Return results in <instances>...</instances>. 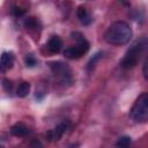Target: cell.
Masks as SVG:
<instances>
[{"instance_id": "obj_1", "label": "cell", "mask_w": 148, "mask_h": 148, "mask_svg": "<svg viewBox=\"0 0 148 148\" xmlns=\"http://www.w3.org/2000/svg\"><path fill=\"white\" fill-rule=\"evenodd\" d=\"M133 35L132 28L124 21L113 22L104 34V39L111 45H124L130 42Z\"/></svg>"}, {"instance_id": "obj_2", "label": "cell", "mask_w": 148, "mask_h": 148, "mask_svg": "<svg viewBox=\"0 0 148 148\" xmlns=\"http://www.w3.org/2000/svg\"><path fill=\"white\" fill-rule=\"evenodd\" d=\"M146 46H147L146 37H141V38L136 39L130 46V49L127 50L126 54L124 56V58H123V60L120 62L121 67L125 68V69H131V68L135 67L138 65V62H139V60H140Z\"/></svg>"}, {"instance_id": "obj_3", "label": "cell", "mask_w": 148, "mask_h": 148, "mask_svg": "<svg viewBox=\"0 0 148 148\" xmlns=\"http://www.w3.org/2000/svg\"><path fill=\"white\" fill-rule=\"evenodd\" d=\"M130 117L135 123H146L148 119V94L139 95L130 110Z\"/></svg>"}, {"instance_id": "obj_4", "label": "cell", "mask_w": 148, "mask_h": 148, "mask_svg": "<svg viewBox=\"0 0 148 148\" xmlns=\"http://www.w3.org/2000/svg\"><path fill=\"white\" fill-rule=\"evenodd\" d=\"M76 39H77L76 45L69 46V47L65 49V51H64V56L68 59H79L89 50L90 45L82 36L80 38H76Z\"/></svg>"}, {"instance_id": "obj_5", "label": "cell", "mask_w": 148, "mask_h": 148, "mask_svg": "<svg viewBox=\"0 0 148 148\" xmlns=\"http://www.w3.org/2000/svg\"><path fill=\"white\" fill-rule=\"evenodd\" d=\"M68 126H69V123L66 120V121L60 123L56 128L51 130L49 132V139H50V141H58L62 136V134L66 132V130L68 128Z\"/></svg>"}, {"instance_id": "obj_6", "label": "cell", "mask_w": 148, "mask_h": 148, "mask_svg": "<svg viewBox=\"0 0 148 148\" xmlns=\"http://www.w3.org/2000/svg\"><path fill=\"white\" fill-rule=\"evenodd\" d=\"M14 64V54L12 52H3L0 57V72L5 73L13 67Z\"/></svg>"}, {"instance_id": "obj_7", "label": "cell", "mask_w": 148, "mask_h": 148, "mask_svg": "<svg viewBox=\"0 0 148 148\" xmlns=\"http://www.w3.org/2000/svg\"><path fill=\"white\" fill-rule=\"evenodd\" d=\"M50 67H51V71L53 74H57V75H60L62 77L65 76H68L69 75V67L67 66V64H64L61 61H54V62H51L50 64Z\"/></svg>"}, {"instance_id": "obj_8", "label": "cell", "mask_w": 148, "mask_h": 148, "mask_svg": "<svg viewBox=\"0 0 148 148\" xmlns=\"http://www.w3.org/2000/svg\"><path fill=\"white\" fill-rule=\"evenodd\" d=\"M10 133H12L14 136L21 138V136H25L27 134H29V133H30V130H29L23 123H16L15 125L12 126Z\"/></svg>"}, {"instance_id": "obj_9", "label": "cell", "mask_w": 148, "mask_h": 148, "mask_svg": "<svg viewBox=\"0 0 148 148\" xmlns=\"http://www.w3.org/2000/svg\"><path fill=\"white\" fill-rule=\"evenodd\" d=\"M76 15H77V18L80 20V22H81L82 24H84V25L90 24L91 21H92V18H91L90 14L88 13L87 8L83 7V6H80V7L77 8V10H76Z\"/></svg>"}, {"instance_id": "obj_10", "label": "cell", "mask_w": 148, "mask_h": 148, "mask_svg": "<svg viewBox=\"0 0 148 148\" xmlns=\"http://www.w3.org/2000/svg\"><path fill=\"white\" fill-rule=\"evenodd\" d=\"M62 47V40L58 36H52L47 42V49L52 53H58Z\"/></svg>"}, {"instance_id": "obj_11", "label": "cell", "mask_w": 148, "mask_h": 148, "mask_svg": "<svg viewBox=\"0 0 148 148\" xmlns=\"http://www.w3.org/2000/svg\"><path fill=\"white\" fill-rule=\"evenodd\" d=\"M29 91H30V83L29 82H22L17 89H16V95L18 97H25L29 95Z\"/></svg>"}, {"instance_id": "obj_12", "label": "cell", "mask_w": 148, "mask_h": 148, "mask_svg": "<svg viewBox=\"0 0 148 148\" xmlns=\"http://www.w3.org/2000/svg\"><path fill=\"white\" fill-rule=\"evenodd\" d=\"M131 142H132V139L130 136H127V135H124V136H121V138H119L117 140L116 147L117 148H128Z\"/></svg>"}, {"instance_id": "obj_13", "label": "cell", "mask_w": 148, "mask_h": 148, "mask_svg": "<svg viewBox=\"0 0 148 148\" xmlns=\"http://www.w3.org/2000/svg\"><path fill=\"white\" fill-rule=\"evenodd\" d=\"M24 25L28 29H37L38 28V21L35 17H29L24 21Z\"/></svg>"}, {"instance_id": "obj_14", "label": "cell", "mask_w": 148, "mask_h": 148, "mask_svg": "<svg viewBox=\"0 0 148 148\" xmlns=\"http://www.w3.org/2000/svg\"><path fill=\"white\" fill-rule=\"evenodd\" d=\"M24 61H25V65L29 66V67H34L37 64V60L32 54H27L25 58H24Z\"/></svg>"}, {"instance_id": "obj_15", "label": "cell", "mask_w": 148, "mask_h": 148, "mask_svg": "<svg viewBox=\"0 0 148 148\" xmlns=\"http://www.w3.org/2000/svg\"><path fill=\"white\" fill-rule=\"evenodd\" d=\"M101 56H102V53L101 52H98V53H96L90 60H89V62H88V66H87V68H88V71H91V68L95 66V64H96V61L101 58Z\"/></svg>"}, {"instance_id": "obj_16", "label": "cell", "mask_w": 148, "mask_h": 148, "mask_svg": "<svg viewBox=\"0 0 148 148\" xmlns=\"http://www.w3.org/2000/svg\"><path fill=\"white\" fill-rule=\"evenodd\" d=\"M2 86H3V88H5L6 91H10L12 88H13V83H12V81H9L8 79H3V80H2Z\"/></svg>"}, {"instance_id": "obj_17", "label": "cell", "mask_w": 148, "mask_h": 148, "mask_svg": "<svg viewBox=\"0 0 148 148\" xmlns=\"http://www.w3.org/2000/svg\"><path fill=\"white\" fill-rule=\"evenodd\" d=\"M12 12H13V14H14L15 16H22L25 10H24V9H21L20 7H13Z\"/></svg>"}, {"instance_id": "obj_18", "label": "cell", "mask_w": 148, "mask_h": 148, "mask_svg": "<svg viewBox=\"0 0 148 148\" xmlns=\"http://www.w3.org/2000/svg\"><path fill=\"white\" fill-rule=\"evenodd\" d=\"M30 148H43V145L38 139H35L30 142Z\"/></svg>"}, {"instance_id": "obj_19", "label": "cell", "mask_w": 148, "mask_h": 148, "mask_svg": "<svg viewBox=\"0 0 148 148\" xmlns=\"http://www.w3.org/2000/svg\"><path fill=\"white\" fill-rule=\"evenodd\" d=\"M148 58L145 59V62H143V76L146 80H148Z\"/></svg>"}]
</instances>
